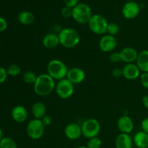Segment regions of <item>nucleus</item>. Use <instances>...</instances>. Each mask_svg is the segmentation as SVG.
Wrapping results in <instances>:
<instances>
[{
  "label": "nucleus",
  "instance_id": "obj_1",
  "mask_svg": "<svg viewBox=\"0 0 148 148\" xmlns=\"http://www.w3.org/2000/svg\"><path fill=\"white\" fill-rule=\"evenodd\" d=\"M55 88V80L48 74H40L38 75L33 85L35 93L39 96L49 95L51 93Z\"/></svg>",
  "mask_w": 148,
  "mask_h": 148
},
{
  "label": "nucleus",
  "instance_id": "obj_2",
  "mask_svg": "<svg viewBox=\"0 0 148 148\" xmlns=\"http://www.w3.org/2000/svg\"><path fill=\"white\" fill-rule=\"evenodd\" d=\"M59 43L66 49H72L77 46L80 40V36L78 32L72 27H65L58 34Z\"/></svg>",
  "mask_w": 148,
  "mask_h": 148
},
{
  "label": "nucleus",
  "instance_id": "obj_3",
  "mask_svg": "<svg viewBox=\"0 0 148 148\" xmlns=\"http://www.w3.org/2000/svg\"><path fill=\"white\" fill-rule=\"evenodd\" d=\"M69 69L66 65L59 59H52L48 63L47 74L54 80H62L65 79Z\"/></svg>",
  "mask_w": 148,
  "mask_h": 148
},
{
  "label": "nucleus",
  "instance_id": "obj_4",
  "mask_svg": "<svg viewBox=\"0 0 148 148\" xmlns=\"http://www.w3.org/2000/svg\"><path fill=\"white\" fill-rule=\"evenodd\" d=\"M92 16L90 7L85 3L78 4L72 9V17L79 24H88Z\"/></svg>",
  "mask_w": 148,
  "mask_h": 148
},
{
  "label": "nucleus",
  "instance_id": "obj_5",
  "mask_svg": "<svg viewBox=\"0 0 148 148\" xmlns=\"http://www.w3.org/2000/svg\"><path fill=\"white\" fill-rule=\"evenodd\" d=\"M108 23L101 14H93L88 23L91 31L97 35H103L107 33Z\"/></svg>",
  "mask_w": 148,
  "mask_h": 148
},
{
  "label": "nucleus",
  "instance_id": "obj_6",
  "mask_svg": "<svg viewBox=\"0 0 148 148\" xmlns=\"http://www.w3.org/2000/svg\"><path fill=\"white\" fill-rule=\"evenodd\" d=\"M81 128L82 135L86 138L91 139L98 137L101 131V124L97 119L90 118L84 121Z\"/></svg>",
  "mask_w": 148,
  "mask_h": 148
},
{
  "label": "nucleus",
  "instance_id": "obj_7",
  "mask_svg": "<svg viewBox=\"0 0 148 148\" xmlns=\"http://www.w3.org/2000/svg\"><path fill=\"white\" fill-rule=\"evenodd\" d=\"M45 127L41 120L34 119L30 121L26 127L27 136L32 140H39L44 134Z\"/></svg>",
  "mask_w": 148,
  "mask_h": 148
},
{
  "label": "nucleus",
  "instance_id": "obj_8",
  "mask_svg": "<svg viewBox=\"0 0 148 148\" xmlns=\"http://www.w3.org/2000/svg\"><path fill=\"white\" fill-rule=\"evenodd\" d=\"M56 92L58 96L62 99H68L74 93V85L66 78L59 80L56 85Z\"/></svg>",
  "mask_w": 148,
  "mask_h": 148
},
{
  "label": "nucleus",
  "instance_id": "obj_9",
  "mask_svg": "<svg viewBox=\"0 0 148 148\" xmlns=\"http://www.w3.org/2000/svg\"><path fill=\"white\" fill-rule=\"evenodd\" d=\"M117 46V40L115 36L109 34L104 35L99 41V47L102 51L108 53L113 51Z\"/></svg>",
  "mask_w": 148,
  "mask_h": 148
},
{
  "label": "nucleus",
  "instance_id": "obj_10",
  "mask_svg": "<svg viewBox=\"0 0 148 148\" xmlns=\"http://www.w3.org/2000/svg\"><path fill=\"white\" fill-rule=\"evenodd\" d=\"M140 11V7L135 1L126 3L122 8V14L125 18L132 20L137 17Z\"/></svg>",
  "mask_w": 148,
  "mask_h": 148
},
{
  "label": "nucleus",
  "instance_id": "obj_11",
  "mask_svg": "<svg viewBox=\"0 0 148 148\" xmlns=\"http://www.w3.org/2000/svg\"><path fill=\"white\" fill-rule=\"evenodd\" d=\"M66 79L70 81L73 85L79 84L85 79V73L83 69L79 67H72L69 69Z\"/></svg>",
  "mask_w": 148,
  "mask_h": 148
},
{
  "label": "nucleus",
  "instance_id": "obj_12",
  "mask_svg": "<svg viewBox=\"0 0 148 148\" xmlns=\"http://www.w3.org/2000/svg\"><path fill=\"white\" fill-rule=\"evenodd\" d=\"M64 134L65 136L69 140H78L82 135L81 126L76 123H71V124H67L65 127Z\"/></svg>",
  "mask_w": 148,
  "mask_h": 148
},
{
  "label": "nucleus",
  "instance_id": "obj_13",
  "mask_svg": "<svg viewBox=\"0 0 148 148\" xmlns=\"http://www.w3.org/2000/svg\"><path fill=\"white\" fill-rule=\"evenodd\" d=\"M117 127L121 133L130 134L134 129V122L127 115L121 116L117 121Z\"/></svg>",
  "mask_w": 148,
  "mask_h": 148
},
{
  "label": "nucleus",
  "instance_id": "obj_14",
  "mask_svg": "<svg viewBox=\"0 0 148 148\" xmlns=\"http://www.w3.org/2000/svg\"><path fill=\"white\" fill-rule=\"evenodd\" d=\"M123 76L127 79L133 80L140 76V69L137 64L133 63L127 64L122 69Z\"/></svg>",
  "mask_w": 148,
  "mask_h": 148
},
{
  "label": "nucleus",
  "instance_id": "obj_15",
  "mask_svg": "<svg viewBox=\"0 0 148 148\" xmlns=\"http://www.w3.org/2000/svg\"><path fill=\"white\" fill-rule=\"evenodd\" d=\"M121 55V59L122 62H126L127 64L132 63L137 61L139 53L136 49L132 47H126L121 49L119 52Z\"/></svg>",
  "mask_w": 148,
  "mask_h": 148
},
{
  "label": "nucleus",
  "instance_id": "obj_16",
  "mask_svg": "<svg viewBox=\"0 0 148 148\" xmlns=\"http://www.w3.org/2000/svg\"><path fill=\"white\" fill-rule=\"evenodd\" d=\"M12 117L17 123H23L27 120V112L23 106H17L14 107L11 112Z\"/></svg>",
  "mask_w": 148,
  "mask_h": 148
},
{
  "label": "nucleus",
  "instance_id": "obj_17",
  "mask_svg": "<svg viewBox=\"0 0 148 148\" xmlns=\"http://www.w3.org/2000/svg\"><path fill=\"white\" fill-rule=\"evenodd\" d=\"M132 139L129 134L121 133L117 136L115 141L116 148H132Z\"/></svg>",
  "mask_w": 148,
  "mask_h": 148
},
{
  "label": "nucleus",
  "instance_id": "obj_18",
  "mask_svg": "<svg viewBox=\"0 0 148 148\" xmlns=\"http://www.w3.org/2000/svg\"><path fill=\"white\" fill-rule=\"evenodd\" d=\"M43 45L46 49H52L58 46V45L60 44L59 43V39L58 35L54 33H48L43 37Z\"/></svg>",
  "mask_w": 148,
  "mask_h": 148
},
{
  "label": "nucleus",
  "instance_id": "obj_19",
  "mask_svg": "<svg viewBox=\"0 0 148 148\" xmlns=\"http://www.w3.org/2000/svg\"><path fill=\"white\" fill-rule=\"evenodd\" d=\"M137 65L143 72H148V50H143L138 54L137 61Z\"/></svg>",
  "mask_w": 148,
  "mask_h": 148
},
{
  "label": "nucleus",
  "instance_id": "obj_20",
  "mask_svg": "<svg viewBox=\"0 0 148 148\" xmlns=\"http://www.w3.org/2000/svg\"><path fill=\"white\" fill-rule=\"evenodd\" d=\"M133 142L135 144L136 147L138 148H147L148 147V134L143 131L137 132L134 135Z\"/></svg>",
  "mask_w": 148,
  "mask_h": 148
},
{
  "label": "nucleus",
  "instance_id": "obj_21",
  "mask_svg": "<svg viewBox=\"0 0 148 148\" xmlns=\"http://www.w3.org/2000/svg\"><path fill=\"white\" fill-rule=\"evenodd\" d=\"M32 114L37 119H41L46 114V106L43 103L36 102L32 106Z\"/></svg>",
  "mask_w": 148,
  "mask_h": 148
},
{
  "label": "nucleus",
  "instance_id": "obj_22",
  "mask_svg": "<svg viewBox=\"0 0 148 148\" xmlns=\"http://www.w3.org/2000/svg\"><path fill=\"white\" fill-rule=\"evenodd\" d=\"M19 22L24 25H30L35 21V15L33 12L29 11L21 12L18 14Z\"/></svg>",
  "mask_w": 148,
  "mask_h": 148
},
{
  "label": "nucleus",
  "instance_id": "obj_23",
  "mask_svg": "<svg viewBox=\"0 0 148 148\" xmlns=\"http://www.w3.org/2000/svg\"><path fill=\"white\" fill-rule=\"evenodd\" d=\"M37 77L36 75V74L34 73L32 71H27V72H25L23 75V80L25 81V82L27 84H30V85H32L36 82V79H37Z\"/></svg>",
  "mask_w": 148,
  "mask_h": 148
},
{
  "label": "nucleus",
  "instance_id": "obj_24",
  "mask_svg": "<svg viewBox=\"0 0 148 148\" xmlns=\"http://www.w3.org/2000/svg\"><path fill=\"white\" fill-rule=\"evenodd\" d=\"M0 148H17V146L12 139L4 137L0 142Z\"/></svg>",
  "mask_w": 148,
  "mask_h": 148
},
{
  "label": "nucleus",
  "instance_id": "obj_25",
  "mask_svg": "<svg viewBox=\"0 0 148 148\" xmlns=\"http://www.w3.org/2000/svg\"><path fill=\"white\" fill-rule=\"evenodd\" d=\"M120 27L117 23H108V27H107V33L111 36H115L116 35L119 33Z\"/></svg>",
  "mask_w": 148,
  "mask_h": 148
},
{
  "label": "nucleus",
  "instance_id": "obj_26",
  "mask_svg": "<svg viewBox=\"0 0 148 148\" xmlns=\"http://www.w3.org/2000/svg\"><path fill=\"white\" fill-rule=\"evenodd\" d=\"M102 145V141L101 139L98 137H92V138L89 139V141L88 143V148H100Z\"/></svg>",
  "mask_w": 148,
  "mask_h": 148
},
{
  "label": "nucleus",
  "instance_id": "obj_27",
  "mask_svg": "<svg viewBox=\"0 0 148 148\" xmlns=\"http://www.w3.org/2000/svg\"><path fill=\"white\" fill-rule=\"evenodd\" d=\"M20 72H21V69H20V66L17 64L10 65L9 66L8 69H7V73H8V75L14 77L20 75Z\"/></svg>",
  "mask_w": 148,
  "mask_h": 148
},
{
  "label": "nucleus",
  "instance_id": "obj_28",
  "mask_svg": "<svg viewBox=\"0 0 148 148\" xmlns=\"http://www.w3.org/2000/svg\"><path fill=\"white\" fill-rule=\"evenodd\" d=\"M109 60L112 63H118L121 62V55L119 52H112L109 56Z\"/></svg>",
  "mask_w": 148,
  "mask_h": 148
},
{
  "label": "nucleus",
  "instance_id": "obj_29",
  "mask_svg": "<svg viewBox=\"0 0 148 148\" xmlns=\"http://www.w3.org/2000/svg\"><path fill=\"white\" fill-rule=\"evenodd\" d=\"M61 14L62 17L65 18H69V17H72V9L69 8L68 7H64L61 10Z\"/></svg>",
  "mask_w": 148,
  "mask_h": 148
},
{
  "label": "nucleus",
  "instance_id": "obj_30",
  "mask_svg": "<svg viewBox=\"0 0 148 148\" xmlns=\"http://www.w3.org/2000/svg\"><path fill=\"white\" fill-rule=\"evenodd\" d=\"M140 82L146 89H148V72H143L140 75Z\"/></svg>",
  "mask_w": 148,
  "mask_h": 148
},
{
  "label": "nucleus",
  "instance_id": "obj_31",
  "mask_svg": "<svg viewBox=\"0 0 148 148\" xmlns=\"http://www.w3.org/2000/svg\"><path fill=\"white\" fill-rule=\"evenodd\" d=\"M7 75V70H6L4 67H0V84L3 83L6 80Z\"/></svg>",
  "mask_w": 148,
  "mask_h": 148
},
{
  "label": "nucleus",
  "instance_id": "obj_32",
  "mask_svg": "<svg viewBox=\"0 0 148 148\" xmlns=\"http://www.w3.org/2000/svg\"><path fill=\"white\" fill-rule=\"evenodd\" d=\"M64 1L66 7H68L72 9L76 7L78 4V2H79V0H64Z\"/></svg>",
  "mask_w": 148,
  "mask_h": 148
},
{
  "label": "nucleus",
  "instance_id": "obj_33",
  "mask_svg": "<svg viewBox=\"0 0 148 148\" xmlns=\"http://www.w3.org/2000/svg\"><path fill=\"white\" fill-rule=\"evenodd\" d=\"M40 120H41L42 123H43V124L44 125L45 127L50 125L52 122L51 117L50 116H48V115L44 116H43Z\"/></svg>",
  "mask_w": 148,
  "mask_h": 148
},
{
  "label": "nucleus",
  "instance_id": "obj_34",
  "mask_svg": "<svg viewBox=\"0 0 148 148\" xmlns=\"http://www.w3.org/2000/svg\"><path fill=\"white\" fill-rule=\"evenodd\" d=\"M112 75L114 77H120L121 76H123L122 69L120 68H115L112 71Z\"/></svg>",
  "mask_w": 148,
  "mask_h": 148
},
{
  "label": "nucleus",
  "instance_id": "obj_35",
  "mask_svg": "<svg viewBox=\"0 0 148 148\" xmlns=\"http://www.w3.org/2000/svg\"><path fill=\"white\" fill-rule=\"evenodd\" d=\"M7 23L3 17H0V32L4 31L7 29Z\"/></svg>",
  "mask_w": 148,
  "mask_h": 148
},
{
  "label": "nucleus",
  "instance_id": "obj_36",
  "mask_svg": "<svg viewBox=\"0 0 148 148\" xmlns=\"http://www.w3.org/2000/svg\"><path fill=\"white\" fill-rule=\"evenodd\" d=\"M142 129H143V131L146 132L148 134V117L145 118L142 122Z\"/></svg>",
  "mask_w": 148,
  "mask_h": 148
},
{
  "label": "nucleus",
  "instance_id": "obj_37",
  "mask_svg": "<svg viewBox=\"0 0 148 148\" xmlns=\"http://www.w3.org/2000/svg\"><path fill=\"white\" fill-rule=\"evenodd\" d=\"M142 101H143V106L148 109V95H145V96H143Z\"/></svg>",
  "mask_w": 148,
  "mask_h": 148
},
{
  "label": "nucleus",
  "instance_id": "obj_38",
  "mask_svg": "<svg viewBox=\"0 0 148 148\" xmlns=\"http://www.w3.org/2000/svg\"><path fill=\"white\" fill-rule=\"evenodd\" d=\"M3 133H2V131H1V128H0V142H1V140L3 139Z\"/></svg>",
  "mask_w": 148,
  "mask_h": 148
},
{
  "label": "nucleus",
  "instance_id": "obj_39",
  "mask_svg": "<svg viewBox=\"0 0 148 148\" xmlns=\"http://www.w3.org/2000/svg\"><path fill=\"white\" fill-rule=\"evenodd\" d=\"M76 148H88V147H85V146H79V147H77Z\"/></svg>",
  "mask_w": 148,
  "mask_h": 148
},
{
  "label": "nucleus",
  "instance_id": "obj_40",
  "mask_svg": "<svg viewBox=\"0 0 148 148\" xmlns=\"http://www.w3.org/2000/svg\"><path fill=\"white\" fill-rule=\"evenodd\" d=\"M0 43H1V41H0Z\"/></svg>",
  "mask_w": 148,
  "mask_h": 148
}]
</instances>
